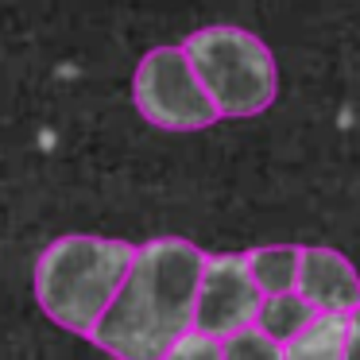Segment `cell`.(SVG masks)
<instances>
[{
	"mask_svg": "<svg viewBox=\"0 0 360 360\" xmlns=\"http://www.w3.org/2000/svg\"><path fill=\"white\" fill-rule=\"evenodd\" d=\"M244 259H248V271L256 287L264 290V298L298 290V275H302V248L298 244H264V248L244 252Z\"/></svg>",
	"mask_w": 360,
	"mask_h": 360,
	"instance_id": "obj_7",
	"label": "cell"
},
{
	"mask_svg": "<svg viewBox=\"0 0 360 360\" xmlns=\"http://www.w3.org/2000/svg\"><path fill=\"white\" fill-rule=\"evenodd\" d=\"M345 318L349 314H318L295 341L283 345V360H341L345 356Z\"/></svg>",
	"mask_w": 360,
	"mask_h": 360,
	"instance_id": "obj_8",
	"label": "cell"
},
{
	"mask_svg": "<svg viewBox=\"0 0 360 360\" xmlns=\"http://www.w3.org/2000/svg\"><path fill=\"white\" fill-rule=\"evenodd\" d=\"M225 360H283V345L259 326L225 337Z\"/></svg>",
	"mask_w": 360,
	"mask_h": 360,
	"instance_id": "obj_10",
	"label": "cell"
},
{
	"mask_svg": "<svg viewBox=\"0 0 360 360\" xmlns=\"http://www.w3.org/2000/svg\"><path fill=\"white\" fill-rule=\"evenodd\" d=\"M132 101L140 117L163 132H202L221 120L217 105L210 101L182 47H155L140 58L132 78Z\"/></svg>",
	"mask_w": 360,
	"mask_h": 360,
	"instance_id": "obj_4",
	"label": "cell"
},
{
	"mask_svg": "<svg viewBox=\"0 0 360 360\" xmlns=\"http://www.w3.org/2000/svg\"><path fill=\"white\" fill-rule=\"evenodd\" d=\"M182 51L190 55V66L221 117L240 120L271 109L279 94V70L264 39L244 27H202L186 35Z\"/></svg>",
	"mask_w": 360,
	"mask_h": 360,
	"instance_id": "obj_3",
	"label": "cell"
},
{
	"mask_svg": "<svg viewBox=\"0 0 360 360\" xmlns=\"http://www.w3.org/2000/svg\"><path fill=\"white\" fill-rule=\"evenodd\" d=\"M259 310H264V290L252 279L244 252L205 256L202 287H198V310H194L198 333L225 341V337L256 326Z\"/></svg>",
	"mask_w": 360,
	"mask_h": 360,
	"instance_id": "obj_5",
	"label": "cell"
},
{
	"mask_svg": "<svg viewBox=\"0 0 360 360\" xmlns=\"http://www.w3.org/2000/svg\"><path fill=\"white\" fill-rule=\"evenodd\" d=\"M341 360H360V310L345 318V356Z\"/></svg>",
	"mask_w": 360,
	"mask_h": 360,
	"instance_id": "obj_12",
	"label": "cell"
},
{
	"mask_svg": "<svg viewBox=\"0 0 360 360\" xmlns=\"http://www.w3.org/2000/svg\"><path fill=\"white\" fill-rule=\"evenodd\" d=\"M298 295H306L318 314H356L360 310V275L337 248H302Z\"/></svg>",
	"mask_w": 360,
	"mask_h": 360,
	"instance_id": "obj_6",
	"label": "cell"
},
{
	"mask_svg": "<svg viewBox=\"0 0 360 360\" xmlns=\"http://www.w3.org/2000/svg\"><path fill=\"white\" fill-rule=\"evenodd\" d=\"M314 318H318V310H314L310 298L298 295V290H290V295L264 298V310H259L256 326L264 329V333H271L279 345H287V341H295V337L302 333Z\"/></svg>",
	"mask_w": 360,
	"mask_h": 360,
	"instance_id": "obj_9",
	"label": "cell"
},
{
	"mask_svg": "<svg viewBox=\"0 0 360 360\" xmlns=\"http://www.w3.org/2000/svg\"><path fill=\"white\" fill-rule=\"evenodd\" d=\"M205 256L210 252L182 236H155L140 244L124 287L89 341L117 360H167L182 337L194 333Z\"/></svg>",
	"mask_w": 360,
	"mask_h": 360,
	"instance_id": "obj_1",
	"label": "cell"
},
{
	"mask_svg": "<svg viewBox=\"0 0 360 360\" xmlns=\"http://www.w3.org/2000/svg\"><path fill=\"white\" fill-rule=\"evenodd\" d=\"M136 264V244L70 233L47 244L35 264V298L55 326L89 337Z\"/></svg>",
	"mask_w": 360,
	"mask_h": 360,
	"instance_id": "obj_2",
	"label": "cell"
},
{
	"mask_svg": "<svg viewBox=\"0 0 360 360\" xmlns=\"http://www.w3.org/2000/svg\"><path fill=\"white\" fill-rule=\"evenodd\" d=\"M167 360H225V341L194 329V333H186L171 352H167Z\"/></svg>",
	"mask_w": 360,
	"mask_h": 360,
	"instance_id": "obj_11",
	"label": "cell"
}]
</instances>
